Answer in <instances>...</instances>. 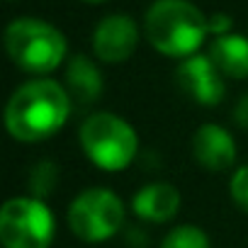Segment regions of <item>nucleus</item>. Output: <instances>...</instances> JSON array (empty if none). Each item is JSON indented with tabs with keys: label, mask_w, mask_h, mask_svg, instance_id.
Segmentation results:
<instances>
[{
	"label": "nucleus",
	"mask_w": 248,
	"mask_h": 248,
	"mask_svg": "<svg viewBox=\"0 0 248 248\" xmlns=\"http://www.w3.org/2000/svg\"><path fill=\"white\" fill-rule=\"evenodd\" d=\"M73 100L51 78H34L15 88L5 107V127L13 139L37 144L54 137L68 122Z\"/></svg>",
	"instance_id": "nucleus-1"
},
{
	"label": "nucleus",
	"mask_w": 248,
	"mask_h": 248,
	"mask_svg": "<svg viewBox=\"0 0 248 248\" xmlns=\"http://www.w3.org/2000/svg\"><path fill=\"white\" fill-rule=\"evenodd\" d=\"M149 44L173 59H190L209 34V17L190 0H156L144 20Z\"/></svg>",
	"instance_id": "nucleus-2"
},
{
	"label": "nucleus",
	"mask_w": 248,
	"mask_h": 248,
	"mask_svg": "<svg viewBox=\"0 0 248 248\" xmlns=\"http://www.w3.org/2000/svg\"><path fill=\"white\" fill-rule=\"evenodd\" d=\"M66 37L54 25L37 17L13 20L5 30V51L10 61L34 76L51 73L66 56Z\"/></svg>",
	"instance_id": "nucleus-3"
},
{
	"label": "nucleus",
	"mask_w": 248,
	"mask_h": 248,
	"mask_svg": "<svg viewBox=\"0 0 248 248\" xmlns=\"http://www.w3.org/2000/svg\"><path fill=\"white\" fill-rule=\"evenodd\" d=\"M78 139L85 156L102 170H124L139 151L134 127L112 112H95L85 117Z\"/></svg>",
	"instance_id": "nucleus-4"
},
{
	"label": "nucleus",
	"mask_w": 248,
	"mask_h": 248,
	"mask_svg": "<svg viewBox=\"0 0 248 248\" xmlns=\"http://www.w3.org/2000/svg\"><path fill=\"white\" fill-rule=\"evenodd\" d=\"M56 221L39 197H13L0 209V243L5 248H49Z\"/></svg>",
	"instance_id": "nucleus-5"
},
{
	"label": "nucleus",
	"mask_w": 248,
	"mask_h": 248,
	"mask_svg": "<svg viewBox=\"0 0 248 248\" xmlns=\"http://www.w3.org/2000/svg\"><path fill=\"white\" fill-rule=\"evenodd\" d=\"M124 221L122 200L107 187H90L80 192L68 207L71 231L88 243L112 238Z\"/></svg>",
	"instance_id": "nucleus-6"
},
{
	"label": "nucleus",
	"mask_w": 248,
	"mask_h": 248,
	"mask_svg": "<svg viewBox=\"0 0 248 248\" xmlns=\"http://www.w3.org/2000/svg\"><path fill=\"white\" fill-rule=\"evenodd\" d=\"M175 80L190 100L204 107L219 105L226 93L224 76L219 73V68L212 63L207 54H195L190 59H183V63L175 71Z\"/></svg>",
	"instance_id": "nucleus-7"
},
{
	"label": "nucleus",
	"mask_w": 248,
	"mask_h": 248,
	"mask_svg": "<svg viewBox=\"0 0 248 248\" xmlns=\"http://www.w3.org/2000/svg\"><path fill=\"white\" fill-rule=\"evenodd\" d=\"M139 44L137 22L129 15H107L93 32V51L105 63L127 61Z\"/></svg>",
	"instance_id": "nucleus-8"
},
{
	"label": "nucleus",
	"mask_w": 248,
	"mask_h": 248,
	"mask_svg": "<svg viewBox=\"0 0 248 248\" xmlns=\"http://www.w3.org/2000/svg\"><path fill=\"white\" fill-rule=\"evenodd\" d=\"M192 158L204 170H229L236 161V141L219 124H202L192 137Z\"/></svg>",
	"instance_id": "nucleus-9"
},
{
	"label": "nucleus",
	"mask_w": 248,
	"mask_h": 248,
	"mask_svg": "<svg viewBox=\"0 0 248 248\" xmlns=\"http://www.w3.org/2000/svg\"><path fill=\"white\" fill-rule=\"evenodd\" d=\"M180 209V192L170 183H149L132 197V212L151 224L170 221Z\"/></svg>",
	"instance_id": "nucleus-10"
},
{
	"label": "nucleus",
	"mask_w": 248,
	"mask_h": 248,
	"mask_svg": "<svg viewBox=\"0 0 248 248\" xmlns=\"http://www.w3.org/2000/svg\"><path fill=\"white\" fill-rule=\"evenodd\" d=\"M73 105H90L102 95V73L88 56L78 54L66 66V85Z\"/></svg>",
	"instance_id": "nucleus-11"
},
{
	"label": "nucleus",
	"mask_w": 248,
	"mask_h": 248,
	"mask_svg": "<svg viewBox=\"0 0 248 248\" xmlns=\"http://www.w3.org/2000/svg\"><path fill=\"white\" fill-rule=\"evenodd\" d=\"M212 63L221 76L229 78H248V39L243 34H224L217 37L209 46Z\"/></svg>",
	"instance_id": "nucleus-12"
},
{
	"label": "nucleus",
	"mask_w": 248,
	"mask_h": 248,
	"mask_svg": "<svg viewBox=\"0 0 248 248\" xmlns=\"http://www.w3.org/2000/svg\"><path fill=\"white\" fill-rule=\"evenodd\" d=\"M161 248H209V236L192 224L175 226L161 241Z\"/></svg>",
	"instance_id": "nucleus-13"
},
{
	"label": "nucleus",
	"mask_w": 248,
	"mask_h": 248,
	"mask_svg": "<svg viewBox=\"0 0 248 248\" xmlns=\"http://www.w3.org/2000/svg\"><path fill=\"white\" fill-rule=\"evenodd\" d=\"M59 183V168L56 163L51 161H39L32 173H30V190H32V197H39L44 200L46 195H51V190L56 187Z\"/></svg>",
	"instance_id": "nucleus-14"
},
{
	"label": "nucleus",
	"mask_w": 248,
	"mask_h": 248,
	"mask_svg": "<svg viewBox=\"0 0 248 248\" xmlns=\"http://www.w3.org/2000/svg\"><path fill=\"white\" fill-rule=\"evenodd\" d=\"M229 190H231V200H233V204H236L241 212L248 214V166L236 168V173L231 175Z\"/></svg>",
	"instance_id": "nucleus-15"
},
{
	"label": "nucleus",
	"mask_w": 248,
	"mask_h": 248,
	"mask_svg": "<svg viewBox=\"0 0 248 248\" xmlns=\"http://www.w3.org/2000/svg\"><path fill=\"white\" fill-rule=\"evenodd\" d=\"M231 27H233V20L224 13H214L209 17V34L214 37H224V34H231Z\"/></svg>",
	"instance_id": "nucleus-16"
},
{
	"label": "nucleus",
	"mask_w": 248,
	"mask_h": 248,
	"mask_svg": "<svg viewBox=\"0 0 248 248\" xmlns=\"http://www.w3.org/2000/svg\"><path fill=\"white\" fill-rule=\"evenodd\" d=\"M233 122L238 124V127L248 129V93L236 102V107H233Z\"/></svg>",
	"instance_id": "nucleus-17"
},
{
	"label": "nucleus",
	"mask_w": 248,
	"mask_h": 248,
	"mask_svg": "<svg viewBox=\"0 0 248 248\" xmlns=\"http://www.w3.org/2000/svg\"><path fill=\"white\" fill-rule=\"evenodd\" d=\"M85 3H102V0H85Z\"/></svg>",
	"instance_id": "nucleus-18"
}]
</instances>
